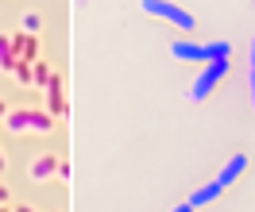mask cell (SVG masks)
Masks as SVG:
<instances>
[{"mask_svg": "<svg viewBox=\"0 0 255 212\" xmlns=\"http://www.w3.org/2000/svg\"><path fill=\"white\" fill-rule=\"evenodd\" d=\"M143 12H147V16L166 19V23H174V27H182V31H193V27H197L190 12L178 8V4H170V0H143Z\"/></svg>", "mask_w": 255, "mask_h": 212, "instance_id": "obj_1", "label": "cell"}, {"mask_svg": "<svg viewBox=\"0 0 255 212\" xmlns=\"http://www.w3.org/2000/svg\"><path fill=\"white\" fill-rule=\"evenodd\" d=\"M224 73H228V62H205V70L197 73V81H193V89H190V100H205Z\"/></svg>", "mask_w": 255, "mask_h": 212, "instance_id": "obj_2", "label": "cell"}, {"mask_svg": "<svg viewBox=\"0 0 255 212\" xmlns=\"http://www.w3.org/2000/svg\"><path fill=\"white\" fill-rule=\"evenodd\" d=\"M47 112L54 116V120H66L70 116V104H66V97H62V77L58 73H50V81H47Z\"/></svg>", "mask_w": 255, "mask_h": 212, "instance_id": "obj_3", "label": "cell"}, {"mask_svg": "<svg viewBox=\"0 0 255 212\" xmlns=\"http://www.w3.org/2000/svg\"><path fill=\"white\" fill-rule=\"evenodd\" d=\"M12 54L16 62H39V35H12Z\"/></svg>", "mask_w": 255, "mask_h": 212, "instance_id": "obj_4", "label": "cell"}, {"mask_svg": "<svg viewBox=\"0 0 255 212\" xmlns=\"http://www.w3.org/2000/svg\"><path fill=\"white\" fill-rule=\"evenodd\" d=\"M54 170H58V158H54V154H39V158L27 166L31 181H50V178H54Z\"/></svg>", "mask_w": 255, "mask_h": 212, "instance_id": "obj_5", "label": "cell"}, {"mask_svg": "<svg viewBox=\"0 0 255 212\" xmlns=\"http://www.w3.org/2000/svg\"><path fill=\"white\" fill-rule=\"evenodd\" d=\"M244 170H248V154H232V158H228V162L221 166L217 181H221V185H232V181H236L240 174H244Z\"/></svg>", "mask_w": 255, "mask_h": 212, "instance_id": "obj_6", "label": "cell"}, {"mask_svg": "<svg viewBox=\"0 0 255 212\" xmlns=\"http://www.w3.org/2000/svg\"><path fill=\"white\" fill-rule=\"evenodd\" d=\"M170 54H174V58H182V62H205L201 43H190V39H178L174 47H170Z\"/></svg>", "mask_w": 255, "mask_h": 212, "instance_id": "obj_7", "label": "cell"}, {"mask_svg": "<svg viewBox=\"0 0 255 212\" xmlns=\"http://www.w3.org/2000/svg\"><path fill=\"white\" fill-rule=\"evenodd\" d=\"M221 193H224L221 181H209V185H201V189H193V193H190V205H193V209H201V205H213V201H217Z\"/></svg>", "mask_w": 255, "mask_h": 212, "instance_id": "obj_8", "label": "cell"}, {"mask_svg": "<svg viewBox=\"0 0 255 212\" xmlns=\"http://www.w3.org/2000/svg\"><path fill=\"white\" fill-rule=\"evenodd\" d=\"M4 128H8V131H27V128H31V108H8Z\"/></svg>", "mask_w": 255, "mask_h": 212, "instance_id": "obj_9", "label": "cell"}, {"mask_svg": "<svg viewBox=\"0 0 255 212\" xmlns=\"http://www.w3.org/2000/svg\"><path fill=\"white\" fill-rule=\"evenodd\" d=\"M201 50H205V62H228V54H232V47H228L224 39H217V43H201Z\"/></svg>", "mask_w": 255, "mask_h": 212, "instance_id": "obj_10", "label": "cell"}, {"mask_svg": "<svg viewBox=\"0 0 255 212\" xmlns=\"http://www.w3.org/2000/svg\"><path fill=\"white\" fill-rule=\"evenodd\" d=\"M0 70L12 73L16 70V54H12V35H0Z\"/></svg>", "mask_w": 255, "mask_h": 212, "instance_id": "obj_11", "label": "cell"}, {"mask_svg": "<svg viewBox=\"0 0 255 212\" xmlns=\"http://www.w3.org/2000/svg\"><path fill=\"white\" fill-rule=\"evenodd\" d=\"M31 131H54V116L47 108H31Z\"/></svg>", "mask_w": 255, "mask_h": 212, "instance_id": "obj_12", "label": "cell"}, {"mask_svg": "<svg viewBox=\"0 0 255 212\" xmlns=\"http://www.w3.org/2000/svg\"><path fill=\"white\" fill-rule=\"evenodd\" d=\"M50 73H54V70H50L47 62H31V85H35V89H47Z\"/></svg>", "mask_w": 255, "mask_h": 212, "instance_id": "obj_13", "label": "cell"}, {"mask_svg": "<svg viewBox=\"0 0 255 212\" xmlns=\"http://www.w3.org/2000/svg\"><path fill=\"white\" fill-rule=\"evenodd\" d=\"M19 27H23V35H39V27H43V19H39V12H27V16L19 19Z\"/></svg>", "mask_w": 255, "mask_h": 212, "instance_id": "obj_14", "label": "cell"}, {"mask_svg": "<svg viewBox=\"0 0 255 212\" xmlns=\"http://www.w3.org/2000/svg\"><path fill=\"white\" fill-rule=\"evenodd\" d=\"M12 73H16L19 85H31V62H16V70H12Z\"/></svg>", "mask_w": 255, "mask_h": 212, "instance_id": "obj_15", "label": "cell"}, {"mask_svg": "<svg viewBox=\"0 0 255 212\" xmlns=\"http://www.w3.org/2000/svg\"><path fill=\"white\" fill-rule=\"evenodd\" d=\"M54 178H62V181L70 178V162H58V170H54Z\"/></svg>", "mask_w": 255, "mask_h": 212, "instance_id": "obj_16", "label": "cell"}, {"mask_svg": "<svg viewBox=\"0 0 255 212\" xmlns=\"http://www.w3.org/2000/svg\"><path fill=\"white\" fill-rule=\"evenodd\" d=\"M248 89H252V108H255V70L248 73Z\"/></svg>", "mask_w": 255, "mask_h": 212, "instance_id": "obj_17", "label": "cell"}, {"mask_svg": "<svg viewBox=\"0 0 255 212\" xmlns=\"http://www.w3.org/2000/svg\"><path fill=\"white\" fill-rule=\"evenodd\" d=\"M170 212H193V205H190V201H182V205H174Z\"/></svg>", "mask_w": 255, "mask_h": 212, "instance_id": "obj_18", "label": "cell"}, {"mask_svg": "<svg viewBox=\"0 0 255 212\" xmlns=\"http://www.w3.org/2000/svg\"><path fill=\"white\" fill-rule=\"evenodd\" d=\"M0 205H8V185L0 181Z\"/></svg>", "mask_w": 255, "mask_h": 212, "instance_id": "obj_19", "label": "cell"}, {"mask_svg": "<svg viewBox=\"0 0 255 212\" xmlns=\"http://www.w3.org/2000/svg\"><path fill=\"white\" fill-rule=\"evenodd\" d=\"M12 212H39V209H31V205H16Z\"/></svg>", "mask_w": 255, "mask_h": 212, "instance_id": "obj_20", "label": "cell"}, {"mask_svg": "<svg viewBox=\"0 0 255 212\" xmlns=\"http://www.w3.org/2000/svg\"><path fill=\"white\" fill-rule=\"evenodd\" d=\"M4 116H8V104H4V100H0V120H4Z\"/></svg>", "mask_w": 255, "mask_h": 212, "instance_id": "obj_21", "label": "cell"}, {"mask_svg": "<svg viewBox=\"0 0 255 212\" xmlns=\"http://www.w3.org/2000/svg\"><path fill=\"white\" fill-rule=\"evenodd\" d=\"M252 70H255V39H252Z\"/></svg>", "mask_w": 255, "mask_h": 212, "instance_id": "obj_22", "label": "cell"}, {"mask_svg": "<svg viewBox=\"0 0 255 212\" xmlns=\"http://www.w3.org/2000/svg\"><path fill=\"white\" fill-rule=\"evenodd\" d=\"M4 166H8V162H4V150H0V174H4Z\"/></svg>", "mask_w": 255, "mask_h": 212, "instance_id": "obj_23", "label": "cell"}, {"mask_svg": "<svg viewBox=\"0 0 255 212\" xmlns=\"http://www.w3.org/2000/svg\"><path fill=\"white\" fill-rule=\"evenodd\" d=\"M0 212H12V209H8V205H0Z\"/></svg>", "mask_w": 255, "mask_h": 212, "instance_id": "obj_24", "label": "cell"}]
</instances>
